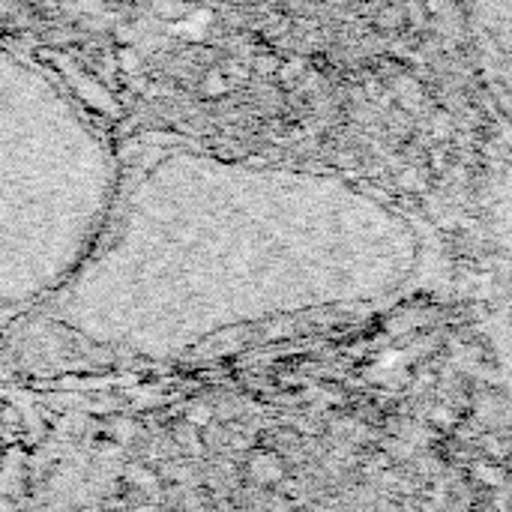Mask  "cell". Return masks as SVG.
<instances>
[{"mask_svg": "<svg viewBox=\"0 0 512 512\" xmlns=\"http://www.w3.org/2000/svg\"><path fill=\"white\" fill-rule=\"evenodd\" d=\"M468 42L492 102L512 123V0H468Z\"/></svg>", "mask_w": 512, "mask_h": 512, "instance_id": "obj_1", "label": "cell"}]
</instances>
